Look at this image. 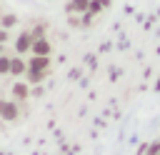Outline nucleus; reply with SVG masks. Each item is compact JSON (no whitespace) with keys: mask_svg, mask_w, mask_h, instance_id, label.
Wrapping results in <instances>:
<instances>
[{"mask_svg":"<svg viewBox=\"0 0 160 155\" xmlns=\"http://www.w3.org/2000/svg\"><path fill=\"white\" fill-rule=\"evenodd\" d=\"M18 118H20V102H15L12 98L10 100H0V120L15 122Z\"/></svg>","mask_w":160,"mask_h":155,"instance_id":"nucleus-1","label":"nucleus"},{"mask_svg":"<svg viewBox=\"0 0 160 155\" xmlns=\"http://www.w3.org/2000/svg\"><path fill=\"white\" fill-rule=\"evenodd\" d=\"M32 35H30V30H20L18 32V38H15V42H12V52L15 55H30V48H32Z\"/></svg>","mask_w":160,"mask_h":155,"instance_id":"nucleus-2","label":"nucleus"},{"mask_svg":"<svg viewBox=\"0 0 160 155\" xmlns=\"http://www.w3.org/2000/svg\"><path fill=\"white\" fill-rule=\"evenodd\" d=\"M30 95H32V88H30L28 80H18V82L10 85V98L15 102H25V100H30Z\"/></svg>","mask_w":160,"mask_h":155,"instance_id":"nucleus-3","label":"nucleus"},{"mask_svg":"<svg viewBox=\"0 0 160 155\" xmlns=\"http://www.w3.org/2000/svg\"><path fill=\"white\" fill-rule=\"evenodd\" d=\"M25 72H28V58L12 52V58H10V78H25Z\"/></svg>","mask_w":160,"mask_h":155,"instance_id":"nucleus-4","label":"nucleus"},{"mask_svg":"<svg viewBox=\"0 0 160 155\" xmlns=\"http://www.w3.org/2000/svg\"><path fill=\"white\" fill-rule=\"evenodd\" d=\"M52 52H55V45L50 42V38H40V40H35L32 48H30V55H45V58H52Z\"/></svg>","mask_w":160,"mask_h":155,"instance_id":"nucleus-5","label":"nucleus"},{"mask_svg":"<svg viewBox=\"0 0 160 155\" xmlns=\"http://www.w3.org/2000/svg\"><path fill=\"white\" fill-rule=\"evenodd\" d=\"M28 70H52V58L30 55V58H28Z\"/></svg>","mask_w":160,"mask_h":155,"instance_id":"nucleus-6","label":"nucleus"},{"mask_svg":"<svg viewBox=\"0 0 160 155\" xmlns=\"http://www.w3.org/2000/svg\"><path fill=\"white\" fill-rule=\"evenodd\" d=\"M90 10V0H68L65 2V12L68 15H82Z\"/></svg>","mask_w":160,"mask_h":155,"instance_id":"nucleus-7","label":"nucleus"},{"mask_svg":"<svg viewBox=\"0 0 160 155\" xmlns=\"http://www.w3.org/2000/svg\"><path fill=\"white\" fill-rule=\"evenodd\" d=\"M50 72L52 70H28L25 72V80L30 85H40V82H45V78H50Z\"/></svg>","mask_w":160,"mask_h":155,"instance_id":"nucleus-8","label":"nucleus"},{"mask_svg":"<svg viewBox=\"0 0 160 155\" xmlns=\"http://www.w3.org/2000/svg\"><path fill=\"white\" fill-rule=\"evenodd\" d=\"M108 8H112V0H90V10H88V12L100 15V12L108 10Z\"/></svg>","mask_w":160,"mask_h":155,"instance_id":"nucleus-9","label":"nucleus"},{"mask_svg":"<svg viewBox=\"0 0 160 155\" xmlns=\"http://www.w3.org/2000/svg\"><path fill=\"white\" fill-rule=\"evenodd\" d=\"M15 25H18V15H15V12H0V28L10 30V28H15Z\"/></svg>","mask_w":160,"mask_h":155,"instance_id":"nucleus-10","label":"nucleus"},{"mask_svg":"<svg viewBox=\"0 0 160 155\" xmlns=\"http://www.w3.org/2000/svg\"><path fill=\"white\" fill-rule=\"evenodd\" d=\"M30 35H32V40L48 38V25H45V22H35V25L30 28Z\"/></svg>","mask_w":160,"mask_h":155,"instance_id":"nucleus-11","label":"nucleus"},{"mask_svg":"<svg viewBox=\"0 0 160 155\" xmlns=\"http://www.w3.org/2000/svg\"><path fill=\"white\" fill-rule=\"evenodd\" d=\"M10 52H2L0 55V75H10Z\"/></svg>","mask_w":160,"mask_h":155,"instance_id":"nucleus-12","label":"nucleus"},{"mask_svg":"<svg viewBox=\"0 0 160 155\" xmlns=\"http://www.w3.org/2000/svg\"><path fill=\"white\" fill-rule=\"evenodd\" d=\"M145 148H148V150H145L148 155H160V140H152V142L145 145Z\"/></svg>","mask_w":160,"mask_h":155,"instance_id":"nucleus-13","label":"nucleus"},{"mask_svg":"<svg viewBox=\"0 0 160 155\" xmlns=\"http://www.w3.org/2000/svg\"><path fill=\"white\" fill-rule=\"evenodd\" d=\"M8 42H10V30L0 28V45H8Z\"/></svg>","mask_w":160,"mask_h":155,"instance_id":"nucleus-14","label":"nucleus"},{"mask_svg":"<svg viewBox=\"0 0 160 155\" xmlns=\"http://www.w3.org/2000/svg\"><path fill=\"white\" fill-rule=\"evenodd\" d=\"M2 52H8V45H0V55H2Z\"/></svg>","mask_w":160,"mask_h":155,"instance_id":"nucleus-15","label":"nucleus"},{"mask_svg":"<svg viewBox=\"0 0 160 155\" xmlns=\"http://www.w3.org/2000/svg\"><path fill=\"white\" fill-rule=\"evenodd\" d=\"M0 12H2V5H0Z\"/></svg>","mask_w":160,"mask_h":155,"instance_id":"nucleus-16","label":"nucleus"}]
</instances>
